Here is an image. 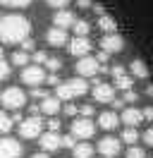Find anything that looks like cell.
Masks as SVG:
<instances>
[{
	"label": "cell",
	"instance_id": "1",
	"mask_svg": "<svg viewBox=\"0 0 153 158\" xmlns=\"http://www.w3.org/2000/svg\"><path fill=\"white\" fill-rule=\"evenodd\" d=\"M31 36V22L22 15H5L0 17V41L2 43H22Z\"/></svg>",
	"mask_w": 153,
	"mask_h": 158
},
{
	"label": "cell",
	"instance_id": "2",
	"mask_svg": "<svg viewBox=\"0 0 153 158\" xmlns=\"http://www.w3.org/2000/svg\"><path fill=\"white\" fill-rule=\"evenodd\" d=\"M86 91H89L86 79H81V77L67 79V81H60V84H57V98L74 101V98H79V96H84Z\"/></svg>",
	"mask_w": 153,
	"mask_h": 158
},
{
	"label": "cell",
	"instance_id": "3",
	"mask_svg": "<svg viewBox=\"0 0 153 158\" xmlns=\"http://www.w3.org/2000/svg\"><path fill=\"white\" fill-rule=\"evenodd\" d=\"M24 103H27V94L19 89V86H10V89H5L0 94V108H5L7 113L10 110L24 108Z\"/></svg>",
	"mask_w": 153,
	"mask_h": 158
},
{
	"label": "cell",
	"instance_id": "4",
	"mask_svg": "<svg viewBox=\"0 0 153 158\" xmlns=\"http://www.w3.org/2000/svg\"><path fill=\"white\" fill-rule=\"evenodd\" d=\"M19 134L24 139H38L43 134V120L38 115H31V118H24L19 122Z\"/></svg>",
	"mask_w": 153,
	"mask_h": 158
},
{
	"label": "cell",
	"instance_id": "5",
	"mask_svg": "<svg viewBox=\"0 0 153 158\" xmlns=\"http://www.w3.org/2000/svg\"><path fill=\"white\" fill-rule=\"evenodd\" d=\"M22 81L31 89H38L46 81V72L41 65H27V67H22Z\"/></svg>",
	"mask_w": 153,
	"mask_h": 158
},
{
	"label": "cell",
	"instance_id": "6",
	"mask_svg": "<svg viewBox=\"0 0 153 158\" xmlns=\"http://www.w3.org/2000/svg\"><path fill=\"white\" fill-rule=\"evenodd\" d=\"M96 134V125L91 122V118H76L72 122V137L81 139V141H89V139Z\"/></svg>",
	"mask_w": 153,
	"mask_h": 158
},
{
	"label": "cell",
	"instance_id": "7",
	"mask_svg": "<svg viewBox=\"0 0 153 158\" xmlns=\"http://www.w3.org/2000/svg\"><path fill=\"white\" fill-rule=\"evenodd\" d=\"M101 72V62L93 58V55H84V58L76 60V74L81 79H89V77H96Z\"/></svg>",
	"mask_w": 153,
	"mask_h": 158
},
{
	"label": "cell",
	"instance_id": "8",
	"mask_svg": "<svg viewBox=\"0 0 153 158\" xmlns=\"http://www.w3.org/2000/svg\"><path fill=\"white\" fill-rule=\"evenodd\" d=\"M98 153L103 158H117L120 156V148H122V141L117 137H103L101 141H98Z\"/></svg>",
	"mask_w": 153,
	"mask_h": 158
},
{
	"label": "cell",
	"instance_id": "9",
	"mask_svg": "<svg viewBox=\"0 0 153 158\" xmlns=\"http://www.w3.org/2000/svg\"><path fill=\"white\" fill-rule=\"evenodd\" d=\"M22 144L12 137H0V158H19Z\"/></svg>",
	"mask_w": 153,
	"mask_h": 158
},
{
	"label": "cell",
	"instance_id": "10",
	"mask_svg": "<svg viewBox=\"0 0 153 158\" xmlns=\"http://www.w3.org/2000/svg\"><path fill=\"white\" fill-rule=\"evenodd\" d=\"M124 48V39L120 34H103V39H101V50L108 53V55H113V53H120Z\"/></svg>",
	"mask_w": 153,
	"mask_h": 158
},
{
	"label": "cell",
	"instance_id": "11",
	"mask_svg": "<svg viewBox=\"0 0 153 158\" xmlns=\"http://www.w3.org/2000/svg\"><path fill=\"white\" fill-rule=\"evenodd\" d=\"M93 98L98 103H113L117 96H115V86L113 84H105V81H98L93 86Z\"/></svg>",
	"mask_w": 153,
	"mask_h": 158
},
{
	"label": "cell",
	"instance_id": "12",
	"mask_svg": "<svg viewBox=\"0 0 153 158\" xmlns=\"http://www.w3.org/2000/svg\"><path fill=\"white\" fill-rule=\"evenodd\" d=\"M38 141H41V148H43L46 153L62 148V137H60L57 132H46V134H41V137H38Z\"/></svg>",
	"mask_w": 153,
	"mask_h": 158
},
{
	"label": "cell",
	"instance_id": "13",
	"mask_svg": "<svg viewBox=\"0 0 153 158\" xmlns=\"http://www.w3.org/2000/svg\"><path fill=\"white\" fill-rule=\"evenodd\" d=\"M69 53L76 55V58H84V55H91V41L89 36H76L69 43Z\"/></svg>",
	"mask_w": 153,
	"mask_h": 158
},
{
	"label": "cell",
	"instance_id": "14",
	"mask_svg": "<svg viewBox=\"0 0 153 158\" xmlns=\"http://www.w3.org/2000/svg\"><path fill=\"white\" fill-rule=\"evenodd\" d=\"M53 22H55V27L57 29H69V27H74V22H76V17H74V12H69L65 7V10H57L55 12V17H53Z\"/></svg>",
	"mask_w": 153,
	"mask_h": 158
},
{
	"label": "cell",
	"instance_id": "15",
	"mask_svg": "<svg viewBox=\"0 0 153 158\" xmlns=\"http://www.w3.org/2000/svg\"><path fill=\"white\" fill-rule=\"evenodd\" d=\"M117 125H120V115H117V113H113V110H103V113L98 115V127L105 129V132L115 129Z\"/></svg>",
	"mask_w": 153,
	"mask_h": 158
},
{
	"label": "cell",
	"instance_id": "16",
	"mask_svg": "<svg viewBox=\"0 0 153 158\" xmlns=\"http://www.w3.org/2000/svg\"><path fill=\"white\" fill-rule=\"evenodd\" d=\"M113 74H115V89H120L124 94V91H129L132 89V84H134V79L132 77H127V74H124V69L120 67V65H117V67H113Z\"/></svg>",
	"mask_w": 153,
	"mask_h": 158
},
{
	"label": "cell",
	"instance_id": "17",
	"mask_svg": "<svg viewBox=\"0 0 153 158\" xmlns=\"http://www.w3.org/2000/svg\"><path fill=\"white\" fill-rule=\"evenodd\" d=\"M120 122H124V127H136L139 122H143V118H141V110H139V108H122Z\"/></svg>",
	"mask_w": 153,
	"mask_h": 158
},
{
	"label": "cell",
	"instance_id": "18",
	"mask_svg": "<svg viewBox=\"0 0 153 158\" xmlns=\"http://www.w3.org/2000/svg\"><path fill=\"white\" fill-rule=\"evenodd\" d=\"M46 41H48V46H53V48H62L67 43V31L65 29H48L46 31Z\"/></svg>",
	"mask_w": 153,
	"mask_h": 158
},
{
	"label": "cell",
	"instance_id": "19",
	"mask_svg": "<svg viewBox=\"0 0 153 158\" xmlns=\"http://www.w3.org/2000/svg\"><path fill=\"white\" fill-rule=\"evenodd\" d=\"M41 113L48 115V118H53L60 113V98H53V96H46V98L41 101Z\"/></svg>",
	"mask_w": 153,
	"mask_h": 158
},
{
	"label": "cell",
	"instance_id": "20",
	"mask_svg": "<svg viewBox=\"0 0 153 158\" xmlns=\"http://www.w3.org/2000/svg\"><path fill=\"white\" fill-rule=\"evenodd\" d=\"M72 153H74V158H91L93 156V146L89 141H81V144H74Z\"/></svg>",
	"mask_w": 153,
	"mask_h": 158
},
{
	"label": "cell",
	"instance_id": "21",
	"mask_svg": "<svg viewBox=\"0 0 153 158\" xmlns=\"http://www.w3.org/2000/svg\"><path fill=\"white\" fill-rule=\"evenodd\" d=\"M132 74L136 79H148V67H146V62L141 58L132 60Z\"/></svg>",
	"mask_w": 153,
	"mask_h": 158
},
{
	"label": "cell",
	"instance_id": "22",
	"mask_svg": "<svg viewBox=\"0 0 153 158\" xmlns=\"http://www.w3.org/2000/svg\"><path fill=\"white\" fill-rule=\"evenodd\" d=\"M98 27H101V31L103 34H115V19L110 17V15H98Z\"/></svg>",
	"mask_w": 153,
	"mask_h": 158
},
{
	"label": "cell",
	"instance_id": "23",
	"mask_svg": "<svg viewBox=\"0 0 153 158\" xmlns=\"http://www.w3.org/2000/svg\"><path fill=\"white\" fill-rule=\"evenodd\" d=\"M14 125V118H10V113L5 108H0V134H7Z\"/></svg>",
	"mask_w": 153,
	"mask_h": 158
},
{
	"label": "cell",
	"instance_id": "24",
	"mask_svg": "<svg viewBox=\"0 0 153 158\" xmlns=\"http://www.w3.org/2000/svg\"><path fill=\"white\" fill-rule=\"evenodd\" d=\"M139 137H141V134H139V132H136L134 127H124V132H122V139H120V141H124L127 146H134V144L139 141Z\"/></svg>",
	"mask_w": 153,
	"mask_h": 158
},
{
	"label": "cell",
	"instance_id": "25",
	"mask_svg": "<svg viewBox=\"0 0 153 158\" xmlns=\"http://www.w3.org/2000/svg\"><path fill=\"white\" fill-rule=\"evenodd\" d=\"M29 60H31V58H29L27 50H17V53L12 55V65H17V67H27Z\"/></svg>",
	"mask_w": 153,
	"mask_h": 158
},
{
	"label": "cell",
	"instance_id": "26",
	"mask_svg": "<svg viewBox=\"0 0 153 158\" xmlns=\"http://www.w3.org/2000/svg\"><path fill=\"white\" fill-rule=\"evenodd\" d=\"M2 7H12V10H22V7H29L31 0H0Z\"/></svg>",
	"mask_w": 153,
	"mask_h": 158
},
{
	"label": "cell",
	"instance_id": "27",
	"mask_svg": "<svg viewBox=\"0 0 153 158\" xmlns=\"http://www.w3.org/2000/svg\"><path fill=\"white\" fill-rule=\"evenodd\" d=\"M74 31H76V36H89L91 24H89L86 19H76V22H74Z\"/></svg>",
	"mask_w": 153,
	"mask_h": 158
},
{
	"label": "cell",
	"instance_id": "28",
	"mask_svg": "<svg viewBox=\"0 0 153 158\" xmlns=\"http://www.w3.org/2000/svg\"><path fill=\"white\" fill-rule=\"evenodd\" d=\"M124 156H127V158H143L146 153H143V148H141V146H136V144H134V146L127 148V153H124Z\"/></svg>",
	"mask_w": 153,
	"mask_h": 158
},
{
	"label": "cell",
	"instance_id": "29",
	"mask_svg": "<svg viewBox=\"0 0 153 158\" xmlns=\"http://www.w3.org/2000/svg\"><path fill=\"white\" fill-rule=\"evenodd\" d=\"M69 2H72V0H46V5L53 7V10H65Z\"/></svg>",
	"mask_w": 153,
	"mask_h": 158
},
{
	"label": "cell",
	"instance_id": "30",
	"mask_svg": "<svg viewBox=\"0 0 153 158\" xmlns=\"http://www.w3.org/2000/svg\"><path fill=\"white\" fill-rule=\"evenodd\" d=\"M46 65L50 72H60V67H62V62H60V58H48L46 60Z\"/></svg>",
	"mask_w": 153,
	"mask_h": 158
},
{
	"label": "cell",
	"instance_id": "31",
	"mask_svg": "<svg viewBox=\"0 0 153 158\" xmlns=\"http://www.w3.org/2000/svg\"><path fill=\"white\" fill-rule=\"evenodd\" d=\"M136 101H139V94H134L132 89L122 94V103H136Z\"/></svg>",
	"mask_w": 153,
	"mask_h": 158
},
{
	"label": "cell",
	"instance_id": "32",
	"mask_svg": "<svg viewBox=\"0 0 153 158\" xmlns=\"http://www.w3.org/2000/svg\"><path fill=\"white\" fill-rule=\"evenodd\" d=\"M7 74H10V65L5 62V58H2V60H0V81L7 79Z\"/></svg>",
	"mask_w": 153,
	"mask_h": 158
},
{
	"label": "cell",
	"instance_id": "33",
	"mask_svg": "<svg viewBox=\"0 0 153 158\" xmlns=\"http://www.w3.org/2000/svg\"><path fill=\"white\" fill-rule=\"evenodd\" d=\"M34 60H36V65H46L48 55L43 53V50H36V53H34Z\"/></svg>",
	"mask_w": 153,
	"mask_h": 158
},
{
	"label": "cell",
	"instance_id": "34",
	"mask_svg": "<svg viewBox=\"0 0 153 158\" xmlns=\"http://www.w3.org/2000/svg\"><path fill=\"white\" fill-rule=\"evenodd\" d=\"M79 115H81V118H91V115H93V106H81V108H79Z\"/></svg>",
	"mask_w": 153,
	"mask_h": 158
},
{
	"label": "cell",
	"instance_id": "35",
	"mask_svg": "<svg viewBox=\"0 0 153 158\" xmlns=\"http://www.w3.org/2000/svg\"><path fill=\"white\" fill-rule=\"evenodd\" d=\"M22 48L27 50V53H29V50H34V48H36V43H34V39H31V36H29V39H24V41H22Z\"/></svg>",
	"mask_w": 153,
	"mask_h": 158
},
{
	"label": "cell",
	"instance_id": "36",
	"mask_svg": "<svg viewBox=\"0 0 153 158\" xmlns=\"http://www.w3.org/2000/svg\"><path fill=\"white\" fill-rule=\"evenodd\" d=\"M143 144H148V146H153V127L143 132Z\"/></svg>",
	"mask_w": 153,
	"mask_h": 158
},
{
	"label": "cell",
	"instance_id": "37",
	"mask_svg": "<svg viewBox=\"0 0 153 158\" xmlns=\"http://www.w3.org/2000/svg\"><path fill=\"white\" fill-rule=\"evenodd\" d=\"M74 137H72V134H69V137H62V146H67V148H74Z\"/></svg>",
	"mask_w": 153,
	"mask_h": 158
},
{
	"label": "cell",
	"instance_id": "38",
	"mask_svg": "<svg viewBox=\"0 0 153 158\" xmlns=\"http://www.w3.org/2000/svg\"><path fill=\"white\" fill-rule=\"evenodd\" d=\"M141 118L148 120V122H153V108H143L141 110Z\"/></svg>",
	"mask_w": 153,
	"mask_h": 158
},
{
	"label": "cell",
	"instance_id": "39",
	"mask_svg": "<svg viewBox=\"0 0 153 158\" xmlns=\"http://www.w3.org/2000/svg\"><path fill=\"white\" fill-rule=\"evenodd\" d=\"M48 127H50V132H57V129H60V120H50V122H48Z\"/></svg>",
	"mask_w": 153,
	"mask_h": 158
},
{
	"label": "cell",
	"instance_id": "40",
	"mask_svg": "<svg viewBox=\"0 0 153 158\" xmlns=\"http://www.w3.org/2000/svg\"><path fill=\"white\" fill-rule=\"evenodd\" d=\"M76 5H79L81 10H89V7L93 5V2H91V0H76Z\"/></svg>",
	"mask_w": 153,
	"mask_h": 158
},
{
	"label": "cell",
	"instance_id": "41",
	"mask_svg": "<svg viewBox=\"0 0 153 158\" xmlns=\"http://www.w3.org/2000/svg\"><path fill=\"white\" fill-rule=\"evenodd\" d=\"M46 81L53 84V86H57V84H60V77H57V74H50V77H46Z\"/></svg>",
	"mask_w": 153,
	"mask_h": 158
},
{
	"label": "cell",
	"instance_id": "42",
	"mask_svg": "<svg viewBox=\"0 0 153 158\" xmlns=\"http://www.w3.org/2000/svg\"><path fill=\"white\" fill-rule=\"evenodd\" d=\"M76 113H79V110H76V106H72V103H69V106H65V115H76Z\"/></svg>",
	"mask_w": 153,
	"mask_h": 158
},
{
	"label": "cell",
	"instance_id": "43",
	"mask_svg": "<svg viewBox=\"0 0 153 158\" xmlns=\"http://www.w3.org/2000/svg\"><path fill=\"white\" fill-rule=\"evenodd\" d=\"M31 158H50V156H48L46 151H41V153H34V156H31Z\"/></svg>",
	"mask_w": 153,
	"mask_h": 158
},
{
	"label": "cell",
	"instance_id": "44",
	"mask_svg": "<svg viewBox=\"0 0 153 158\" xmlns=\"http://www.w3.org/2000/svg\"><path fill=\"white\" fill-rule=\"evenodd\" d=\"M2 58H5V55H2V48H0V60H2Z\"/></svg>",
	"mask_w": 153,
	"mask_h": 158
},
{
	"label": "cell",
	"instance_id": "45",
	"mask_svg": "<svg viewBox=\"0 0 153 158\" xmlns=\"http://www.w3.org/2000/svg\"><path fill=\"white\" fill-rule=\"evenodd\" d=\"M0 17H2V15H0Z\"/></svg>",
	"mask_w": 153,
	"mask_h": 158
}]
</instances>
